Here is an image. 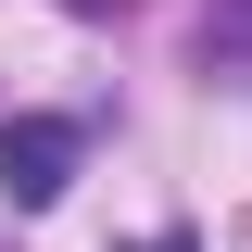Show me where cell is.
Wrapping results in <instances>:
<instances>
[{"instance_id":"7a4b0ae2","label":"cell","mask_w":252,"mask_h":252,"mask_svg":"<svg viewBox=\"0 0 252 252\" xmlns=\"http://www.w3.org/2000/svg\"><path fill=\"white\" fill-rule=\"evenodd\" d=\"M202 63H215V76L252 63V0H215V13H202Z\"/></svg>"},{"instance_id":"6da1fadb","label":"cell","mask_w":252,"mask_h":252,"mask_svg":"<svg viewBox=\"0 0 252 252\" xmlns=\"http://www.w3.org/2000/svg\"><path fill=\"white\" fill-rule=\"evenodd\" d=\"M76 152H89L76 114H0V202L13 215H51L63 177H76Z\"/></svg>"},{"instance_id":"3957f363","label":"cell","mask_w":252,"mask_h":252,"mask_svg":"<svg viewBox=\"0 0 252 252\" xmlns=\"http://www.w3.org/2000/svg\"><path fill=\"white\" fill-rule=\"evenodd\" d=\"M152 252H202V240H189V227H164V240H152Z\"/></svg>"}]
</instances>
